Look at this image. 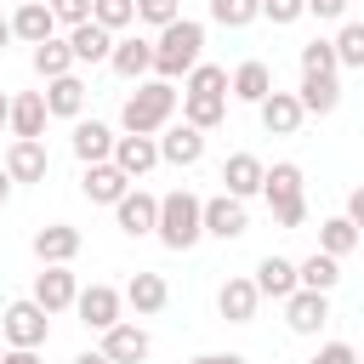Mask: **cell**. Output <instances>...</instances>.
I'll return each instance as SVG.
<instances>
[{
    "label": "cell",
    "mask_w": 364,
    "mask_h": 364,
    "mask_svg": "<svg viewBox=\"0 0 364 364\" xmlns=\"http://www.w3.org/2000/svg\"><path fill=\"white\" fill-rule=\"evenodd\" d=\"M171 114H176V85L154 74V80H136V91H131L125 108H119V125L136 131V136H159V131L171 125Z\"/></svg>",
    "instance_id": "cell-1"
},
{
    "label": "cell",
    "mask_w": 364,
    "mask_h": 364,
    "mask_svg": "<svg viewBox=\"0 0 364 364\" xmlns=\"http://www.w3.org/2000/svg\"><path fill=\"white\" fill-rule=\"evenodd\" d=\"M154 233H159L165 250H193V245L205 239V199L188 193V188L165 193V199H159V222H154Z\"/></svg>",
    "instance_id": "cell-2"
},
{
    "label": "cell",
    "mask_w": 364,
    "mask_h": 364,
    "mask_svg": "<svg viewBox=\"0 0 364 364\" xmlns=\"http://www.w3.org/2000/svg\"><path fill=\"white\" fill-rule=\"evenodd\" d=\"M199 51H205V23L176 17V23H165L159 40H154V74H159V80H176V74H188V68L199 63Z\"/></svg>",
    "instance_id": "cell-3"
},
{
    "label": "cell",
    "mask_w": 364,
    "mask_h": 364,
    "mask_svg": "<svg viewBox=\"0 0 364 364\" xmlns=\"http://www.w3.org/2000/svg\"><path fill=\"white\" fill-rule=\"evenodd\" d=\"M262 193H267V210H273V222H279V228H301V222H307V199H301V165H290V159L267 165Z\"/></svg>",
    "instance_id": "cell-4"
},
{
    "label": "cell",
    "mask_w": 364,
    "mask_h": 364,
    "mask_svg": "<svg viewBox=\"0 0 364 364\" xmlns=\"http://www.w3.org/2000/svg\"><path fill=\"white\" fill-rule=\"evenodd\" d=\"M0 336H6L11 347H46V336H51V313H46L34 296H23V301H11V307L0 313Z\"/></svg>",
    "instance_id": "cell-5"
},
{
    "label": "cell",
    "mask_w": 364,
    "mask_h": 364,
    "mask_svg": "<svg viewBox=\"0 0 364 364\" xmlns=\"http://www.w3.org/2000/svg\"><path fill=\"white\" fill-rule=\"evenodd\" d=\"M284 324H290L296 336H318V330L330 324V296H324V290H301V284H296V290L284 296Z\"/></svg>",
    "instance_id": "cell-6"
},
{
    "label": "cell",
    "mask_w": 364,
    "mask_h": 364,
    "mask_svg": "<svg viewBox=\"0 0 364 364\" xmlns=\"http://www.w3.org/2000/svg\"><path fill=\"white\" fill-rule=\"evenodd\" d=\"M6 176L11 182H46V171H51V154H46V142L40 136H11V148H6Z\"/></svg>",
    "instance_id": "cell-7"
},
{
    "label": "cell",
    "mask_w": 364,
    "mask_h": 364,
    "mask_svg": "<svg viewBox=\"0 0 364 364\" xmlns=\"http://www.w3.org/2000/svg\"><path fill=\"white\" fill-rule=\"evenodd\" d=\"M119 307H125V296H119L114 284H85V290L74 296V313H80L85 330H108V324H119Z\"/></svg>",
    "instance_id": "cell-8"
},
{
    "label": "cell",
    "mask_w": 364,
    "mask_h": 364,
    "mask_svg": "<svg viewBox=\"0 0 364 364\" xmlns=\"http://www.w3.org/2000/svg\"><path fill=\"white\" fill-rule=\"evenodd\" d=\"M256 114H262V131H267V136H296L301 119H307L296 91H267V97L256 102Z\"/></svg>",
    "instance_id": "cell-9"
},
{
    "label": "cell",
    "mask_w": 364,
    "mask_h": 364,
    "mask_svg": "<svg viewBox=\"0 0 364 364\" xmlns=\"http://www.w3.org/2000/svg\"><path fill=\"white\" fill-rule=\"evenodd\" d=\"M159 159L176 165V171L199 165V159H205V131L188 125V119H182V125H165V131H159Z\"/></svg>",
    "instance_id": "cell-10"
},
{
    "label": "cell",
    "mask_w": 364,
    "mask_h": 364,
    "mask_svg": "<svg viewBox=\"0 0 364 364\" xmlns=\"http://www.w3.org/2000/svg\"><path fill=\"white\" fill-rule=\"evenodd\" d=\"M80 193H85L91 205H119V199L131 193V176H125L114 159H97V165H85V176H80Z\"/></svg>",
    "instance_id": "cell-11"
},
{
    "label": "cell",
    "mask_w": 364,
    "mask_h": 364,
    "mask_svg": "<svg viewBox=\"0 0 364 364\" xmlns=\"http://www.w3.org/2000/svg\"><path fill=\"white\" fill-rule=\"evenodd\" d=\"M131 182L136 176H148L154 165H159V136H136V131H125V136H114V154H108Z\"/></svg>",
    "instance_id": "cell-12"
},
{
    "label": "cell",
    "mask_w": 364,
    "mask_h": 364,
    "mask_svg": "<svg viewBox=\"0 0 364 364\" xmlns=\"http://www.w3.org/2000/svg\"><path fill=\"white\" fill-rule=\"evenodd\" d=\"M34 256H40V267H68L80 256V228H68V222L40 228L34 233Z\"/></svg>",
    "instance_id": "cell-13"
},
{
    "label": "cell",
    "mask_w": 364,
    "mask_h": 364,
    "mask_svg": "<svg viewBox=\"0 0 364 364\" xmlns=\"http://www.w3.org/2000/svg\"><path fill=\"white\" fill-rule=\"evenodd\" d=\"M74 296H80V279H74L68 267H40V273H34V301H40L46 313H68Z\"/></svg>",
    "instance_id": "cell-14"
},
{
    "label": "cell",
    "mask_w": 364,
    "mask_h": 364,
    "mask_svg": "<svg viewBox=\"0 0 364 364\" xmlns=\"http://www.w3.org/2000/svg\"><path fill=\"white\" fill-rule=\"evenodd\" d=\"M102 353H108L114 364H142V358L154 353V341H148L142 324H125V318H119V324L102 330Z\"/></svg>",
    "instance_id": "cell-15"
},
{
    "label": "cell",
    "mask_w": 364,
    "mask_h": 364,
    "mask_svg": "<svg viewBox=\"0 0 364 364\" xmlns=\"http://www.w3.org/2000/svg\"><path fill=\"white\" fill-rule=\"evenodd\" d=\"M114 222H119V233L142 239V233H154V222H159V199H154V193H142V188H131V193L114 205Z\"/></svg>",
    "instance_id": "cell-16"
},
{
    "label": "cell",
    "mask_w": 364,
    "mask_h": 364,
    "mask_svg": "<svg viewBox=\"0 0 364 364\" xmlns=\"http://www.w3.org/2000/svg\"><path fill=\"white\" fill-rule=\"evenodd\" d=\"M250 228V216H245V199H233V193H216V199H205V233L210 239H239Z\"/></svg>",
    "instance_id": "cell-17"
},
{
    "label": "cell",
    "mask_w": 364,
    "mask_h": 364,
    "mask_svg": "<svg viewBox=\"0 0 364 364\" xmlns=\"http://www.w3.org/2000/svg\"><path fill=\"white\" fill-rule=\"evenodd\" d=\"M119 296H125V307H131L136 318H154V313H165V301H171V284H165L159 273H131V284H125Z\"/></svg>",
    "instance_id": "cell-18"
},
{
    "label": "cell",
    "mask_w": 364,
    "mask_h": 364,
    "mask_svg": "<svg viewBox=\"0 0 364 364\" xmlns=\"http://www.w3.org/2000/svg\"><path fill=\"white\" fill-rule=\"evenodd\" d=\"M256 307H262L256 279H228V284L216 290V313H222L228 324H250V318H256Z\"/></svg>",
    "instance_id": "cell-19"
},
{
    "label": "cell",
    "mask_w": 364,
    "mask_h": 364,
    "mask_svg": "<svg viewBox=\"0 0 364 364\" xmlns=\"http://www.w3.org/2000/svg\"><path fill=\"white\" fill-rule=\"evenodd\" d=\"M108 68H114L119 80H142V74H154V40H142V34H131V40H114V51H108Z\"/></svg>",
    "instance_id": "cell-20"
},
{
    "label": "cell",
    "mask_w": 364,
    "mask_h": 364,
    "mask_svg": "<svg viewBox=\"0 0 364 364\" xmlns=\"http://www.w3.org/2000/svg\"><path fill=\"white\" fill-rule=\"evenodd\" d=\"M46 114H57V119H80L85 114V80L80 74H57V80H46Z\"/></svg>",
    "instance_id": "cell-21"
},
{
    "label": "cell",
    "mask_w": 364,
    "mask_h": 364,
    "mask_svg": "<svg viewBox=\"0 0 364 364\" xmlns=\"http://www.w3.org/2000/svg\"><path fill=\"white\" fill-rule=\"evenodd\" d=\"M51 34H57V17H51V6H46V0H23V6L11 11V40L40 46V40H51Z\"/></svg>",
    "instance_id": "cell-22"
},
{
    "label": "cell",
    "mask_w": 364,
    "mask_h": 364,
    "mask_svg": "<svg viewBox=\"0 0 364 364\" xmlns=\"http://www.w3.org/2000/svg\"><path fill=\"white\" fill-rule=\"evenodd\" d=\"M262 176H267V165H262L256 154H228V159H222V182H228V193H233V199L262 193Z\"/></svg>",
    "instance_id": "cell-23"
},
{
    "label": "cell",
    "mask_w": 364,
    "mask_h": 364,
    "mask_svg": "<svg viewBox=\"0 0 364 364\" xmlns=\"http://www.w3.org/2000/svg\"><path fill=\"white\" fill-rule=\"evenodd\" d=\"M68 148H74V159L97 165V159H108V154H114V131H108L102 119H74V136H68Z\"/></svg>",
    "instance_id": "cell-24"
},
{
    "label": "cell",
    "mask_w": 364,
    "mask_h": 364,
    "mask_svg": "<svg viewBox=\"0 0 364 364\" xmlns=\"http://www.w3.org/2000/svg\"><path fill=\"white\" fill-rule=\"evenodd\" d=\"M68 46H74V63H108V51H114V34L102 28V23H74L68 28Z\"/></svg>",
    "instance_id": "cell-25"
},
{
    "label": "cell",
    "mask_w": 364,
    "mask_h": 364,
    "mask_svg": "<svg viewBox=\"0 0 364 364\" xmlns=\"http://www.w3.org/2000/svg\"><path fill=\"white\" fill-rule=\"evenodd\" d=\"M296 97H301V114H318V119H324V114H336V102H341V80H336V74H301V91H296Z\"/></svg>",
    "instance_id": "cell-26"
},
{
    "label": "cell",
    "mask_w": 364,
    "mask_h": 364,
    "mask_svg": "<svg viewBox=\"0 0 364 364\" xmlns=\"http://www.w3.org/2000/svg\"><path fill=\"white\" fill-rule=\"evenodd\" d=\"M228 91H233L239 102H262V97L273 91V68H267L262 57H250V63H239V68H233V80H228Z\"/></svg>",
    "instance_id": "cell-27"
},
{
    "label": "cell",
    "mask_w": 364,
    "mask_h": 364,
    "mask_svg": "<svg viewBox=\"0 0 364 364\" xmlns=\"http://www.w3.org/2000/svg\"><path fill=\"white\" fill-rule=\"evenodd\" d=\"M256 290L273 296V301H284V296L296 290V262H290V256H262V262H256Z\"/></svg>",
    "instance_id": "cell-28"
},
{
    "label": "cell",
    "mask_w": 364,
    "mask_h": 364,
    "mask_svg": "<svg viewBox=\"0 0 364 364\" xmlns=\"http://www.w3.org/2000/svg\"><path fill=\"white\" fill-rule=\"evenodd\" d=\"M296 284H301V290H324V296H330V290L341 284V262H336V256H324V250H313L307 262H296Z\"/></svg>",
    "instance_id": "cell-29"
},
{
    "label": "cell",
    "mask_w": 364,
    "mask_h": 364,
    "mask_svg": "<svg viewBox=\"0 0 364 364\" xmlns=\"http://www.w3.org/2000/svg\"><path fill=\"white\" fill-rule=\"evenodd\" d=\"M182 119L199 125V131H216L228 119V97H210V91H188L182 97Z\"/></svg>",
    "instance_id": "cell-30"
},
{
    "label": "cell",
    "mask_w": 364,
    "mask_h": 364,
    "mask_svg": "<svg viewBox=\"0 0 364 364\" xmlns=\"http://www.w3.org/2000/svg\"><path fill=\"white\" fill-rule=\"evenodd\" d=\"M46 97L40 91H23V97H11V136H40L46 131Z\"/></svg>",
    "instance_id": "cell-31"
},
{
    "label": "cell",
    "mask_w": 364,
    "mask_h": 364,
    "mask_svg": "<svg viewBox=\"0 0 364 364\" xmlns=\"http://www.w3.org/2000/svg\"><path fill=\"white\" fill-rule=\"evenodd\" d=\"M34 74H40V80L74 74V46H68V40H57V34H51V40H40V46H34Z\"/></svg>",
    "instance_id": "cell-32"
},
{
    "label": "cell",
    "mask_w": 364,
    "mask_h": 364,
    "mask_svg": "<svg viewBox=\"0 0 364 364\" xmlns=\"http://www.w3.org/2000/svg\"><path fill=\"white\" fill-rule=\"evenodd\" d=\"M358 239H364V233H358L347 216H330V222H318V250H324V256H336V262H341L347 250H358Z\"/></svg>",
    "instance_id": "cell-33"
},
{
    "label": "cell",
    "mask_w": 364,
    "mask_h": 364,
    "mask_svg": "<svg viewBox=\"0 0 364 364\" xmlns=\"http://www.w3.org/2000/svg\"><path fill=\"white\" fill-rule=\"evenodd\" d=\"M336 63L341 68H364V23H353V17H341V28H336Z\"/></svg>",
    "instance_id": "cell-34"
},
{
    "label": "cell",
    "mask_w": 364,
    "mask_h": 364,
    "mask_svg": "<svg viewBox=\"0 0 364 364\" xmlns=\"http://www.w3.org/2000/svg\"><path fill=\"white\" fill-rule=\"evenodd\" d=\"M91 23H102L108 34H119V28L136 23V0H91Z\"/></svg>",
    "instance_id": "cell-35"
},
{
    "label": "cell",
    "mask_w": 364,
    "mask_h": 364,
    "mask_svg": "<svg viewBox=\"0 0 364 364\" xmlns=\"http://www.w3.org/2000/svg\"><path fill=\"white\" fill-rule=\"evenodd\" d=\"M210 17L222 28H250L262 17V0H210Z\"/></svg>",
    "instance_id": "cell-36"
},
{
    "label": "cell",
    "mask_w": 364,
    "mask_h": 364,
    "mask_svg": "<svg viewBox=\"0 0 364 364\" xmlns=\"http://www.w3.org/2000/svg\"><path fill=\"white\" fill-rule=\"evenodd\" d=\"M301 74H341L336 46H330V40H307V46H301Z\"/></svg>",
    "instance_id": "cell-37"
},
{
    "label": "cell",
    "mask_w": 364,
    "mask_h": 364,
    "mask_svg": "<svg viewBox=\"0 0 364 364\" xmlns=\"http://www.w3.org/2000/svg\"><path fill=\"white\" fill-rule=\"evenodd\" d=\"M188 91L228 97V68H216V63H193V68H188ZM188 91H182V97H188Z\"/></svg>",
    "instance_id": "cell-38"
},
{
    "label": "cell",
    "mask_w": 364,
    "mask_h": 364,
    "mask_svg": "<svg viewBox=\"0 0 364 364\" xmlns=\"http://www.w3.org/2000/svg\"><path fill=\"white\" fill-rule=\"evenodd\" d=\"M176 17H182L176 0H136V23H148V28H165V23H176Z\"/></svg>",
    "instance_id": "cell-39"
},
{
    "label": "cell",
    "mask_w": 364,
    "mask_h": 364,
    "mask_svg": "<svg viewBox=\"0 0 364 364\" xmlns=\"http://www.w3.org/2000/svg\"><path fill=\"white\" fill-rule=\"evenodd\" d=\"M301 11H307V0H262V17H267V23H279V28H284V23H296Z\"/></svg>",
    "instance_id": "cell-40"
},
{
    "label": "cell",
    "mask_w": 364,
    "mask_h": 364,
    "mask_svg": "<svg viewBox=\"0 0 364 364\" xmlns=\"http://www.w3.org/2000/svg\"><path fill=\"white\" fill-rule=\"evenodd\" d=\"M46 6H51V17H57V23H68V28L91 17V0H46Z\"/></svg>",
    "instance_id": "cell-41"
},
{
    "label": "cell",
    "mask_w": 364,
    "mask_h": 364,
    "mask_svg": "<svg viewBox=\"0 0 364 364\" xmlns=\"http://www.w3.org/2000/svg\"><path fill=\"white\" fill-rule=\"evenodd\" d=\"M307 364H358V347H347V341H324Z\"/></svg>",
    "instance_id": "cell-42"
},
{
    "label": "cell",
    "mask_w": 364,
    "mask_h": 364,
    "mask_svg": "<svg viewBox=\"0 0 364 364\" xmlns=\"http://www.w3.org/2000/svg\"><path fill=\"white\" fill-rule=\"evenodd\" d=\"M307 11H313L318 23H341V17H347V0H307Z\"/></svg>",
    "instance_id": "cell-43"
},
{
    "label": "cell",
    "mask_w": 364,
    "mask_h": 364,
    "mask_svg": "<svg viewBox=\"0 0 364 364\" xmlns=\"http://www.w3.org/2000/svg\"><path fill=\"white\" fill-rule=\"evenodd\" d=\"M347 222H353V228L364 233V182H358V188L347 193Z\"/></svg>",
    "instance_id": "cell-44"
},
{
    "label": "cell",
    "mask_w": 364,
    "mask_h": 364,
    "mask_svg": "<svg viewBox=\"0 0 364 364\" xmlns=\"http://www.w3.org/2000/svg\"><path fill=\"white\" fill-rule=\"evenodd\" d=\"M0 364H40V347H6Z\"/></svg>",
    "instance_id": "cell-45"
},
{
    "label": "cell",
    "mask_w": 364,
    "mask_h": 364,
    "mask_svg": "<svg viewBox=\"0 0 364 364\" xmlns=\"http://www.w3.org/2000/svg\"><path fill=\"white\" fill-rule=\"evenodd\" d=\"M188 364H245L239 353H199V358H188Z\"/></svg>",
    "instance_id": "cell-46"
},
{
    "label": "cell",
    "mask_w": 364,
    "mask_h": 364,
    "mask_svg": "<svg viewBox=\"0 0 364 364\" xmlns=\"http://www.w3.org/2000/svg\"><path fill=\"white\" fill-rule=\"evenodd\" d=\"M74 364H114V358H108V353H102V347H97V353H80V358H74Z\"/></svg>",
    "instance_id": "cell-47"
},
{
    "label": "cell",
    "mask_w": 364,
    "mask_h": 364,
    "mask_svg": "<svg viewBox=\"0 0 364 364\" xmlns=\"http://www.w3.org/2000/svg\"><path fill=\"white\" fill-rule=\"evenodd\" d=\"M6 125H11V97L0 91V131H6Z\"/></svg>",
    "instance_id": "cell-48"
},
{
    "label": "cell",
    "mask_w": 364,
    "mask_h": 364,
    "mask_svg": "<svg viewBox=\"0 0 364 364\" xmlns=\"http://www.w3.org/2000/svg\"><path fill=\"white\" fill-rule=\"evenodd\" d=\"M11 46V17H0V51Z\"/></svg>",
    "instance_id": "cell-49"
},
{
    "label": "cell",
    "mask_w": 364,
    "mask_h": 364,
    "mask_svg": "<svg viewBox=\"0 0 364 364\" xmlns=\"http://www.w3.org/2000/svg\"><path fill=\"white\" fill-rule=\"evenodd\" d=\"M6 193H11V176H6V165H0V205H6Z\"/></svg>",
    "instance_id": "cell-50"
},
{
    "label": "cell",
    "mask_w": 364,
    "mask_h": 364,
    "mask_svg": "<svg viewBox=\"0 0 364 364\" xmlns=\"http://www.w3.org/2000/svg\"><path fill=\"white\" fill-rule=\"evenodd\" d=\"M358 364H364V353H358Z\"/></svg>",
    "instance_id": "cell-51"
},
{
    "label": "cell",
    "mask_w": 364,
    "mask_h": 364,
    "mask_svg": "<svg viewBox=\"0 0 364 364\" xmlns=\"http://www.w3.org/2000/svg\"><path fill=\"white\" fill-rule=\"evenodd\" d=\"M358 245H364V239H358Z\"/></svg>",
    "instance_id": "cell-52"
},
{
    "label": "cell",
    "mask_w": 364,
    "mask_h": 364,
    "mask_svg": "<svg viewBox=\"0 0 364 364\" xmlns=\"http://www.w3.org/2000/svg\"><path fill=\"white\" fill-rule=\"evenodd\" d=\"M17 6H23V0H17Z\"/></svg>",
    "instance_id": "cell-53"
}]
</instances>
